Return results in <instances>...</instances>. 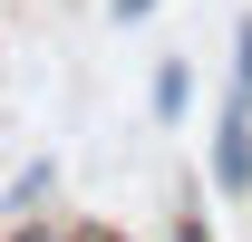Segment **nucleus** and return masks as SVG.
<instances>
[{
  "label": "nucleus",
  "instance_id": "1",
  "mask_svg": "<svg viewBox=\"0 0 252 242\" xmlns=\"http://www.w3.org/2000/svg\"><path fill=\"white\" fill-rule=\"evenodd\" d=\"M10 242H68V233H39V223H20V233H10Z\"/></svg>",
  "mask_w": 252,
  "mask_h": 242
},
{
  "label": "nucleus",
  "instance_id": "2",
  "mask_svg": "<svg viewBox=\"0 0 252 242\" xmlns=\"http://www.w3.org/2000/svg\"><path fill=\"white\" fill-rule=\"evenodd\" d=\"M175 242H204V223H175Z\"/></svg>",
  "mask_w": 252,
  "mask_h": 242
}]
</instances>
